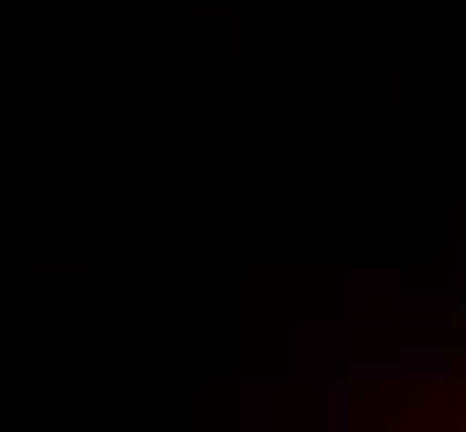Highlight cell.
<instances>
[{
  "label": "cell",
  "instance_id": "1",
  "mask_svg": "<svg viewBox=\"0 0 466 432\" xmlns=\"http://www.w3.org/2000/svg\"><path fill=\"white\" fill-rule=\"evenodd\" d=\"M340 353H347V346H340V333H333V327H307V333H293V366H300V373H340Z\"/></svg>",
  "mask_w": 466,
  "mask_h": 432
},
{
  "label": "cell",
  "instance_id": "2",
  "mask_svg": "<svg viewBox=\"0 0 466 432\" xmlns=\"http://www.w3.org/2000/svg\"><path fill=\"white\" fill-rule=\"evenodd\" d=\"M447 319H453V327L466 333V273L453 279V299H447Z\"/></svg>",
  "mask_w": 466,
  "mask_h": 432
}]
</instances>
